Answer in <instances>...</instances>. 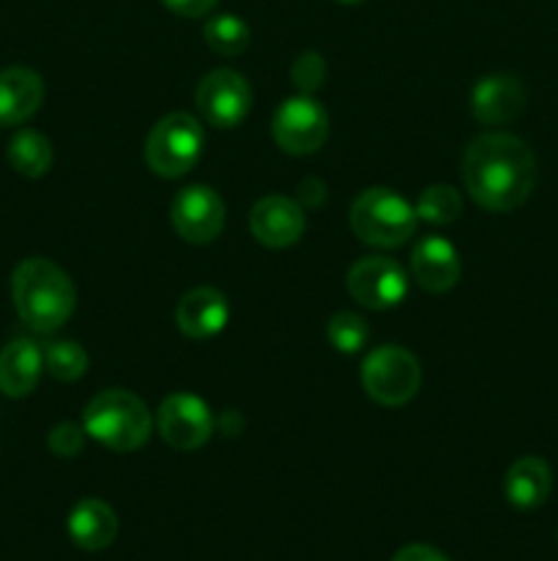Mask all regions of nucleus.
Masks as SVG:
<instances>
[{
	"label": "nucleus",
	"instance_id": "f257e3e1",
	"mask_svg": "<svg viewBox=\"0 0 558 561\" xmlns=\"http://www.w3.org/2000/svg\"><path fill=\"white\" fill-rule=\"evenodd\" d=\"M463 181L481 208L514 211L528 201L536 184V157L514 135H481L465 148Z\"/></svg>",
	"mask_w": 558,
	"mask_h": 561
},
{
	"label": "nucleus",
	"instance_id": "f03ea898",
	"mask_svg": "<svg viewBox=\"0 0 558 561\" xmlns=\"http://www.w3.org/2000/svg\"><path fill=\"white\" fill-rule=\"evenodd\" d=\"M16 316L33 332H58L77 307V290L69 274L47 257H27L11 277Z\"/></svg>",
	"mask_w": 558,
	"mask_h": 561
},
{
	"label": "nucleus",
	"instance_id": "7ed1b4c3",
	"mask_svg": "<svg viewBox=\"0 0 558 561\" xmlns=\"http://www.w3.org/2000/svg\"><path fill=\"white\" fill-rule=\"evenodd\" d=\"M82 427L93 442L113 453H135L151 436V414L137 394L107 389L88 403Z\"/></svg>",
	"mask_w": 558,
	"mask_h": 561
},
{
	"label": "nucleus",
	"instance_id": "20e7f679",
	"mask_svg": "<svg viewBox=\"0 0 558 561\" xmlns=\"http://www.w3.org/2000/svg\"><path fill=\"white\" fill-rule=\"evenodd\" d=\"M416 208L399 192L375 190L361 192L350 206V228L364 244L399 247L416 233Z\"/></svg>",
	"mask_w": 558,
	"mask_h": 561
},
{
	"label": "nucleus",
	"instance_id": "39448f33",
	"mask_svg": "<svg viewBox=\"0 0 558 561\" xmlns=\"http://www.w3.org/2000/svg\"><path fill=\"white\" fill-rule=\"evenodd\" d=\"M202 146V126L189 113H170L148 135L146 162L162 179H181L195 168Z\"/></svg>",
	"mask_w": 558,
	"mask_h": 561
},
{
	"label": "nucleus",
	"instance_id": "423d86ee",
	"mask_svg": "<svg viewBox=\"0 0 558 561\" xmlns=\"http://www.w3.org/2000/svg\"><path fill=\"white\" fill-rule=\"evenodd\" d=\"M361 383L375 403L405 405L421 387L419 359L399 345H381L367 354L361 365Z\"/></svg>",
	"mask_w": 558,
	"mask_h": 561
},
{
	"label": "nucleus",
	"instance_id": "0eeeda50",
	"mask_svg": "<svg viewBox=\"0 0 558 561\" xmlns=\"http://www.w3.org/2000/svg\"><path fill=\"white\" fill-rule=\"evenodd\" d=\"M271 131L282 151L306 157V153H315L326 142L328 115L315 99L299 93V96H290L288 102L279 104L271 121Z\"/></svg>",
	"mask_w": 558,
	"mask_h": 561
},
{
	"label": "nucleus",
	"instance_id": "6e6552de",
	"mask_svg": "<svg viewBox=\"0 0 558 561\" xmlns=\"http://www.w3.org/2000/svg\"><path fill=\"white\" fill-rule=\"evenodd\" d=\"M195 102L206 124L217 126V129H233L249 115L252 88L239 71L217 69L202 77Z\"/></svg>",
	"mask_w": 558,
	"mask_h": 561
},
{
	"label": "nucleus",
	"instance_id": "1a4fd4ad",
	"mask_svg": "<svg viewBox=\"0 0 558 561\" xmlns=\"http://www.w3.org/2000/svg\"><path fill=\"white\" fill-rule=\"evenodd\" d=\"M348 294L370 310H388L408 296V274L397 261L383 255L361 257L348 272Z\"/></svg>",
	"mask_w": 558,
	"mask_h": 561
},
{
	"label": "nucleus",
	"instance_id": "9d476101",
	"mask_svg": "<svg viewBox=\"0 0 558 561\" xmlns=\"http://www.w3.org/2000/svg\"><path fill=\"white\" fill-rule=\"evenodd\" d=\"M175 233L189 244H211L224 228V203L211 186L191 184L173 197L170 206Z\"/></svg>",
	"mask_w": 558,
	"mask_h": 561
},
{
	"label": "nucleus",
	"instance_id": "9b49d317",
	"mask_svg": "<svg viewBox=\"0 0 558 561\" xmlns=\"http://www.w3.org/2000/svg\"><path fill=\"white\" fill-rule=\"evenodd\" d=\"M159 433L173 449L189 453L200 449L213 433V416L208 405L195 394H170L156 414Z\"/></svg>",
	"mask_w": 558,
	"mask_h": 561
},
{
	"label": "nucleus",
	"instance_id": "f8f14e48",
	"mask_svg": "<svg viewBox=\"0 0 558 561\" xmlns=\"http://www.w3.org/2000/svg\"><path fill=\"white\" fill-rule=\"evenodd\" d=\"M249 228L260 244L282 250V247L295 244L304 236L306 219L295 201L282 195H268L257 201L255 208H252Z\"/></svg>",
	"mask_w": 558,
	"mask_h": 561
},
{
	"label": "nucleus",
	"instance_id": "ddd939ff",
	"mask_svg": "<svg viewBox=\"0 0 558 561\" xmlns=\"http://www.w3.org/2000/svg\"><path fill=\"white\" fill-rule=\"evenodd\" d=\"M525 107V88L512 75H487L470 91V113L485 126H501Z\"/></svg>",
	"mask_w": 558,
	"mask_h": 561
},
{
	"label": "nucleus",
	"instance_id": "4468645a",
	"mask_svg": "<svg viewBox=\"0 0 558 561\" xmlns=\"http://www.w3.org/2000/svg\"><path fill=\"white\" fill-rule=\"evenodd\" d=\"M410 274L421 288L432 294L454 288L460 279L457 250L441 236H425L410 252Z\"/></svg>",
	"mask_w": 558,
	"mask_h": 561
},
{
	"label": "nucleus",
	"instance_id": "2eb2a0df",
	"mask_svg": "<svg viewBox=\"0 0 558 561\" xmlns=\"http://www.w3.org/2000/svg\"><path fill=\"white\" fill-rule=\"evenodd\" d=\"M44 99L42 77L25 66L0 71V126H20L38 113Z\"/></svg>",
	"mask_w": 558,
	"mask_h": 561
},
{
	"label": "nucleus",
	"instance_id": "dca6fc26",
	"mask_svg": "<svg viewBox=\"0 0 558 561\" xmlns=\"http://www.w3.org/2000/svg\"><path fill=\"white\" fill-rule=\"evenodd\" d=\"M230 307L219 290L213 288H195L178 301L175 321L178 329L191 340H208L228 327Z\"/></svg>",
	"mask_w": 558,
	"mask_h": 561
},
{
	"label": "nucleus",
	"instance_id": "f3484780",
	"mask_svg": "<svg viewBox=\"0 0 558 561\" xmlns=\"http://www.w3.org/2000/svg\"><path fill=\"white\" fill-rule=\"evenodd\" d=\"M44 370V354L33 340H11L0 351V392L5 398H25L36 389Z\"/></svg>",
	"mask_w": 558,
	"mask_h": 561
},
{
	"label": "nucleus",
	"instance_id": "a211bd4d",
	"mask_svg": "<svg viewBox=\"0 0 558 561\" xmlns=\"http://www.w3.org/2000/svg\"><path fill=\"white\" fill-rule=\"evenodd\" d=\"M553 488V471L536 455L514 460L503 477V493L514 510H536L547 502Z\"/></svg>",
	"mask_w": 558,
	"mask_h": 561
},
{
	"label": "nucleus",
	"instance_id": "6ab92c4d",
	"mask_svg": "<svg viewBox=\"0 0 558 561\" xmlns=\"http://www.w3.org/2000/svg\"><path fill=\"white\" fill-rule=\"evenodd\" d=\"M69 535L82 551H104L113 546L115 535H118V518L109 504L98 502V499H82L69 515Z\"/></svg>",
	"mask_w": 558,
	"mask_h": 561
},
{
	"label": "nucleus",
	"instance_id": "aec40b11",
	"mask_svg": "<svg viewBox=\"0 0 558 561\" xmlns=\"http://www.w3.org/2000/svg\"><path fill=\"white\" fill-rule=\"evenodd\" d=\"M9 162L11 168L27 179H42L53 168V146L42 131L22 129L11 137L9 142Z\"/></svg>",
	"mask_w": 558,
	"mask_h": 561
},
{
	"label": "nucleus",
	"instance_id": "412c9836",
	"mask_svg": "<svg viewBox=\"0 0 558 561\" xmlns=\"http://www.w3.org/2000/svg\"><path fill=\"white\" fill-rule=\"evenodd\" d=\"M206 44L219 55H239L249 47V25L235 14H217L202 27Z\"/></svg>",
	"mask_w": 558,
	"mask_h": 561
},
{
	"label": "nucleus",
	"instance_id": "4be33fe9",
	"mask_svg": "<svg viewBox=\"0 0 558 561\" xmlns=\"http://www.w3.org/2000/svg\"><path fill=\"white\" fill-rule=\"evenodd\" d=\"M44 354V367L49 370V376L58 378V381H77V378L85 376L88 370V354L82 345L71 343V340H55L42 348Z\"/></svg>",
	"mask_w": 558,
	"mask_h": 561
},
{
	"label": "nucleus",
	"instance_id": "5701e85b",
	"mask_svg": "<svg viewBox=\"0 0 558 561\" xmlns=\"http://www.w3.org/2000/svg\"><path fill=\"white\" fill-rule=\"evenodd\" d=\"M416 217L432 225H449L463 214V197L446 184L427 186L416 201Z\"/></svg>",
	"mask_w": 558,
	"mask_h": 561
},
{
	"label": "nucleus",
	"instance_id": "b1692460",
	"mask_svg": "<svg viewBox=\"0 0 558 561\" xmlns=\"http://www.w3.org/2000/svg\"><path fill=\"white\" fill-rule=\"evenodd\" d=\"M326 334L328 343H332L339 354H356V351L364 348V343L370 340V329H367L364 318L356 316V312H337V316H332Z\"/></svg>",
	"mask_w": 558,
	"mask_h": 561
},
{
	"label": "nucleus",
	"instance_id": "393cba45",
	"mask_svg": "<svg viewBox=\"0 0 558 561\" xmlns=\"http://www.w3.org/2000/svg\"><path fill=\"white\" fill-rule=\"evenodd\" d=\"M290 77H293L295 88L310 96V93H315L317 88L323 85V80H326V60L317 53H301L299 58L293 60Z\"/></svg>",
	"mask_w": 558,
	"mask_h": 561
},
{
	"label": "nucleus",
	"instance_id": "a878e982",
	"mask_svg": "<svg viewBox=\"0 0 558 561\" xmlns=\"http://www.w3.org/2000/svg\"><path fill=\"white\" fill-rule=\"evenodd\" d=\"M47 444L58 458H74L85 447V427L74 425V422H60L49 431Z\"/></svg>",
	"mask_w": 558,
	"mask_h": 561
},
{
	"label": "nucleus",
	"instance_id": "bb28decb",
	"mask_svg": "<svg viewBox=\"0 0 558 561\" xmlns=\"http://www.w3.org/2000/svg\"><path fill=\"white\" fill-rule=\"evenodd\" d=\"M162 3L178 16H206L219 0H162Z\"/></svg>",
	"mask_w": 558,
	"mask_h": 561
},
{
	"label": "nucleus",
	"instance_id": "cd10ccee",
	"mask_svg": "<svg viewBox=\"0 0 558 561\" xmlns=\"http://www.w3.org/2000/svg\"><path fill=\"white\" fill-rule=\"evenodd\" d=\"M392 561H449L438 548L430 546H405L394 553Z\"/></svg>",
	"mask_w": 558,
	"mask_h": 561
},
{
	"label": "nucleus",
	"instance_id": "c85d7f7f",
	"mask_svg": "<svg viewBox=\"0 0 558 561\" xmlns=\"http://www.w3.org/2000/svg\"><path fill=\"white\" fill-rule=\"evenodd\" d=\"M337 3H345V5H356V3H361V0H337Z\"/></svg>",
	"mask_w": 558,
	"mask_h": 561
}]
</instances>
